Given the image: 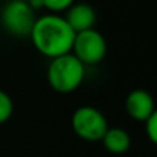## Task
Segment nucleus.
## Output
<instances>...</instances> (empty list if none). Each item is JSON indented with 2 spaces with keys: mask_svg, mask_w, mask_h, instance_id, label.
I'll use <instances>...</instances> for the list:
<instances>
[{
  "mask_svg": "<svg viewBox=\"0 0 157 157\" xmlns=\"http://www.w3.org/2000/svg\"><path fill=\"white\" fill-rule=\"evenodd\" d=\"M125 109L131 119L143 123L151 114L155 113L154 99L145 90H134L126 96Z\"/></svg>",
  "mask_w": 157,
  "mask_h": 157,
  "instance_id": "obj_6",
  "label": "nucleus"
},
{
  "mask_svg": "<svg viewBox=\"0 0 157 157\" xmlns=\"http://www.w3.org/2000/svg\"><path fill=\"white\" fill-rule=\"evenodd\" d=\"M108 46L105 37L97 29H88L82 33H75L71 54L77 57L85 66H93L100 63L106 56Z\"/></svg>",
  "mask_w": 157,
  "mask_h": 157,
  "instance_id": "obj_5",
  "label": "nucleus"
},
{
  "mask_svg": "<svg viewBox=\"0 0 157 157\" xmlns=\"http://www.w3.org/2000/svg\"><path fill=\"white\" fill-rule=\"evenodd\" d=\"M72 131L86 142H100L105 136L108 120L105 114L96 106H80L72 113L71 117Z\"/></svg>",
  "mask_w": 157,
  "mask_h": 157,
  "instance_id": "obj_3",
  "label": "nucleus"
},
{
  "mask_svg": "<svg viewBox=\"0 0 157 157\" xmlns=\"http://www.w3.org/2000/svg\"><path fill=\"white\" fill-rule=\"evenodd\" d=\"M19 2H25V3H29L31 0H19Z\"/></svg>",
  "mask_w": 157,
  "mask_h": 157,
  "instance_id": "obj_12",
  "label": "nucleus"
},
{
  "mask_svg": "<svg viewBox=\"0 0 157 157\" xmlns=\"http://www.w3.org/2000/svg\"><path fill=\"white\" fill-rule=\"evenodd\" d=\"M66 23L71 26L74 33H82L93 29L97 20L96 10L88 3H74L66 10V14L63 16Z\"/></svg>",
  "mask_w": 157,
  "mask_h": 157,
  "instance_id": "obj_7",
  "label": "nucleus"
},
{
  "mask_svg": "<svg viewBox=\"0 0 157 157\" xmlns=\"http://www.w3.org/2000/svg\"><path fill=\"white\" fill-rule=\"evenodd\" d=\"M85 68L86 66L71 52L51 59L46 71L48 83L54 91L60 94H69L83 83Z\"/></svg>",
  "mask_w": 157,
  "mask_h": 157,
  "instance_id": "obj_2",
  "label": "nucleus"
},
{
  "mask_svg": "<svg viewBox=\"0 0 157 157\" xmlns=\"http://www.w3.org/2000/svg\"><path fill=\"white\" fill-rule=\"evenodd\" d=\"M143 125H145V132H146L149 142L151 143H157V111L154 114H151L143 122Z\"/></svg>",
  "mask_w": 157,
  "mask_h": 157,
  "instance_id": "obj_11",
  "label": "nucleus"
},
{
  "mask_svg": "<svg viewBox=\"0 0 157 157\" xmlns=\"http://www.w3.org/2000/svg\"><path fill=\"white\" fill-rule=\"evenodd\" d=\"M43 8L49 10L52 14H59L62 11H66L71 5L75 3V0H42Z\"/></svg>",
  "mask_w": 157,
  "mask_h": 157,
  "instance_id": "obj_10",
  "label": "nucleus"
},
{
  "mask_svg": "<svg viewBox=\"0 0 157 157\" xmlns=\"http://www.w3.org/2000/svg\"><path fill=\"white\" fill-rule=\"evenodd\" d=\"M14 113V102L8 93L0 90V125L6 123Z\"/></svg>",
  "mask_w": 157,
  "mask_h": 157,
  "instance_id": "obj_9",
  "label": "nucleus"
},
{
  "mask_svg": "<svg viewBox=\"0 0 157 157\" xmlns=\"http://www.w3.org/2000/svg\"><path fill=\"white\" fill-rule=\"evenodd\" d=\"M74 37L75 33L66 23L65 17L52 13L37 17L29 34L34 48L48 59L69 54Z\"/></svg>",
  "mask_w": 157,
  "mask_h": 157,
  "instance_id": "obj_1",
  "label": "nucleus"
},
{
  "mask_svg": "<svg viewBox=\"0 0 157 157\" xmlns=\"http://www.w3.org/2000/svg\"><path fill=\"white\" fill-rule=\"evenodd\" d=\"M100 142L113 154H123L131 148V137L123 128H108Z\"/></svg>",
  "mask_w": 157,
  "mask_h": 157,
  "instance_id": "obj_8",
  "label": "nucleus"
},
{
  "mask_svg": "<svg viewBox=\"0 0 157 157\" xmlns=\"http://www.w3.org/2000/svg\"><path fill=\"white\" fill-rule=\"evenodd\" d=\"M36 11L25 2L11 0L0 14L2 26L14 37H29L36 22Z\"/></svg>",
  "mask_w": 157,
  "mask_h": 157,
  "instance_id": "obj_4",
  "label": "nucleus"
}]
</instances>
